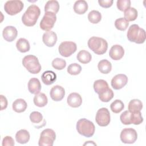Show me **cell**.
Instances as JSON below:
<instances>
[{
  "instance_id": "cell-1",
  "label": "cell",
  "mask_w": 146,
  "mask_h": 146,
  "mask_svg": "<svg viewBox=\"0 0 146 146\" xmlns=\"http://www.w3.org/2000/svg\"><path fill=\"white\" fill-rule=\"evenodd\" d=\"M40 14L39 7L35 5H31L22 17V23L26 26H33L36 24Z\"/></svg>"
},
{
  "instance_id": "cell-2",
  "label": "cell",
  "mask_w": 146,
  "mask_h": 146,
  "mask_svg": "<svg viewBox=\"0 0 146 146\" xmlns=\"http://www.w3.org/2000/svg\"><path fill=\"white\" fill-rule=\"evenodd\" d=\"M127 39L132 42L137 44L143 43L146 39L145 31L139 25L133 24L130 26L127 34Z\"/></svg>"
},
{
  "instance_id": "cell-3",
  "label": "cell",
  "mask_w": 146,
  "mask_h": 146,
  "mask_svg": "<svg viewBox=\"0 0 146 146\" xmlns=\"http://www.w3.org/2000/svg\"><path fill=\"white\" fill-rule=\"evenodd\" d=\"M87 44L90 49L98 55H103L107 50L108 43L103 38L92 36L89 39Z\"/></svg>"
},
{
  "instance_id": "cell-4",
  "label": "cell",
  "mask_w": 146,
  "mask_h": 146,
  "mask_svg": "<svg viewBox=\"0 0 146 146\" xmlns=\"http://www.w3.org/2000/svg\"><path fill=\"white\" fill-rule=\"evenodd\" d=\"M76 130L81 135L86 137H92L95 131V127L94 123L85 118L79 119L76 123Z\"/></svg>"
},
{
  "instance_id": "cell-5",
  "label": "cell",
  "mask_w": 146,
  "mask_h": 146,
  "mask_svg": "<svg viewBox=\"0 0 146 146\" xmlns=\"http://www.w3.org/2000/svg\"><path fill=\"white\" fill-rule=\"evenodd\" d=\"M22 64L31 74H36L41 70V65L36 56L33 55L25 56L22 59Z\"/></svg>"
},
{
  "instance_id": "cell-6",
  "label": "cell",
  "mask_w": 146,
  "mask_h": 146,
  "mask_svg": "<svg viewBox=\"0 0 146 146\" xmlns=\"http://www.w3.org/2000/svg\"><path fill=\"white\" fill-rule=\"evenodd\" d=\"M120 119L121 122L125 125L131 124L139 125L143 121V118L140 112L132 113L128 110L125 111L120 115Z\"/></svg>"
},
{
  "instance_id": "cell-7",
  "label": "cell",
  "mask_w": 146,
  "mask_h": 146,
  "mask_svg": "<svg viewBox=\"0 0 146 146\" xmlns=\"http://www.w3.org/2000/svg\"><path fill=\"white\" fill-rule=\"evenodd\" d=\"M56 139V134L54 130L50 128L44 129L40 135L38 141L39 146H52Z\"/></svg>"
},
{
  "instance_id": "cell-8",
  "label": "cell",
  "mask_w": 146,
  "mask_h": 146,
  "mask_svg": "<svg viewBox=\"0 0 146 146\" xmlns=\"http://www.w3.org/2000/svg\"><path fill=\"white\" fill-rule=\"evenodd\" d=\"M56 21L55 14L51 12H46L40 22V27L44 31H49L54 27Z\"/></svg>"
},
{
  "instance_id": "cell-9",
  "label": "cell",
  "mask_w": 146,
  "mask_h": 146,
  "mask_svg": "<svg viewBox=\"0 0 146 146\" xmlns=\"http://www.w3.org/2000/svg\"><path fill=\"white\" fill-rule=\"evenodd\" d=\"M23 6V3L20 0L8 1L4 5V9L9 15H14L20 13Z\"/></svg>"
},
{
  "instance_id": "cell-10",
  "label": "cell",
  "mask_w": 146,
  "mask_h": 146,
  "mask_svg": "<svg viewBox=\"0 0 146 146\" xmlns=\"http://www.w3.org/2000/svg\"><path fill=\"white\" fill-rule=\"evenodd\" d=\"M110 113L107 108L103 107L98 110L96 114L95 121L99 126L106 127L110 123Z\"/></svg>"
},
{
  "instance_id": "cell-11",
  "label": "cell",
  "mask_w": 146,
  "mask_h": 146,
  "mask_svg": "<svg viewBox=\"0 0 146 146\" xmlns=\"http://www.w3.org/2000/svg\"><path fill=\"white\" fill-rule=\"evenodd\" d=\"M77 49L76 44L71 41H64L62 42L59 47L58 50L59 54L64 57H68L74 54Z\"/></svg>"
},
{
  "instance_id": "cell-12",
  "label": "cell",
  "mask_w": 146,
  "mask_h": 146,
  "mask_svg": "<svg viewBox=\"0 0 146 146\" xmlns=\"http://www.w3.org/2000/svg\"><path fill=\"white\" fill-rule=\"evenodd\" d=\"M120 138L121 141L125 144H132L136 141L137 133L135 129L124 128L120 133Z\"/></svg>"
},
{
  "instance_id": "cell-13",
  "label": "cell",
  "mask_w": 146,
  "mask_h": 146,
  "mask_svg": "<svg viewBox=\"0 0 146 146\" xmlns=\"http://www.w3.org/2000/svg\"><path fill=\"white\" fill-rule=\"evenodd\" d=\"M128 82L127 76L122 74L115 75L111 80V86L115 90H120L123 88Z\"/></svg>"
},
{
  "instance_id": "cell-14",
  "label": "cell",
  "mask_w": 146,
  "mask_h": 146,
  "mask_svg": "<svg viewBox=\"0 0 146 146\" xmlns=\"http://www.w3.org/2000/svg\"><path fill=\"white\" fill-rule=\"evenodd\" d=\"M51 98L55 102L62 100L65 95L64 88L59 85L52 87L50 92Z\"/></svg>"
},
{
  "instance_id": "cell-15",
  "label": "cell",
  "mask_w": 146,
  "mask_h": 146,
  "mask_svg": "<svg viewBox=\"0 0 146 146\" xmlns=\"http://www.w3.org/2000/svg\"><path fill=\"white\" fill-rule=\"evenodd\" d=\"M2 35L5 40L11 42L16 39L18 35V31L15 27L7 26L3 30Z\"/></svg>"
},
{
  "instance_id": "cell-16",
  "label": "cell",
  "mask_w": 146,
  "mask_h": 146,
  "mask_svg": "<svg viewBox=\"0 0 146 146\" xmlns=\"http://www.w3.org/2000/svg\"><path fill=\"white\" fill-rule=\"evenodd\" d=\"M124 55L123 47L119 44H115L111 47L109 52L110 58L114 60L121 59Z\"/></svg>"
},
{
  "instance_id": "cell-17",
  "label": "cell",
  "mask_w": 146,
  "mask_h": 146,
  "mask_svg": "<svg viewBox=\"0 0 146 146\" xmlns=\"http://www.w3.org/2000/svg\"><path fill=\"white\" fill-rule=\"evenodd\" d=\"M42 40L44 44L47 47H53L57 41L56 34L52 31H47L43 34Z\"/></svg>"
},
{
  "instance_id": "cell-18",
  "label": "cell",
  "mask_w": 146,
  "mask_h": 146,
  "mask_svg": "<svg viewBox=\"0 0 146 146\" xmlns=\"http://www.w3.org/2000/svg\"><path fill=\"white\" fill-rule=\"evenodd\" d=\"M67 102L69 106L73 108H78L80 107L82 103V98L79 94L72 92L68 96Z\"/></svg>"
},
{
  "instance_id": "cell-19",
  "label": "cell",
  "mask_w": 146,
  "mask_h": 146,
  "mask_svg": "<svg viewBox=\"0 0 146 146\" xmlns=\"http://www.w3.org/2000/svg\"><path fill=\"white\" fill-rule=\"evenodd\" d=\"M29 91L33 94H37L41 90V84L39 80L35 78L30 79L28 82Z\"/></svg>"
},
{
  "instance_id": "cell-20",
  "label": "cell",
  "mask_w": 146,
  "mask_h": 146,
  "mask_svg": "<svg viewBox=\"0 0 146 146\" xmlns=\"http://www.w3.org/2000/svg\"><path fill=\"white\" fill-rule=\"evenodd\" d=\"M42 82L46 85H51L56 80V75L55 73L50 70L43 72L41 75Z\"/></svg>"
},
{
  "instance_id": "cell-21",
  "label": "cell",
  "mask_w": 146,
  "mask_h": 146,
  "mask_svg": "<svg viewBox=\"0 0 146 146\" xmlns=\"http://www.w3.org/2000/svg\"><path fill=\"white\" fill-rule=\"evenodd\" d=\"M109 88L107 82L103 79L95 80L94 83V89L98 95L102 94Z\"/></svg>"
},
{
  "instance_id": "cell-22",
  "label": "cell",
  "mask_w": 146,
  "mask_h": 146,
  "mask_svg": "<svg viewBox=\"0 0 146 146\" xmlns=\"http://www.w3.org/2000/svg\"><path fill=\"white\" fill-rule=\"evenodd\" d=\"M88 10V4L86 1H76L74 5V10L78 14H84Z\"/></svg>"
},
{
  "instance_id": "cell-23",
  "label": "cell",
  "mask_w": 146,
  "mask_h": 146,
  "mask_svg": "<svg viewBox=\"0 0 146 146\" xmlns=\"http://www.w3.org/2000/svg\"><path fill=\"white\" fill-rule=\"evenodd\" d=\"M30 133L26 129H20L15 134L16 141L22 144L27 143L30 140Z\"/></svg>"
},
{
  "instance_id": "cell-24",
  "label": "cell",
  "mask_w": 146,
  "mask_h": 146,
  "mask_svg": "<svg viewBox=\"0 0 146 146\" xmlns=\"http://www.w3.org/2000/svg\"><path fill=\"white\" fill-rule=\"evenodd\" d=\"M27 107V103L23 99H17L13 103L12 105L13 110L18 113L24 112Z\"/></svg>"
},
{
  "instance_id": "cell-25",
  "label": "cell",
  "mask_w": 146,
  "mask_h": 146,
  "mask_svg": "<svg viewBox=\"0 0 146 146\" xmlns=\"http://www.w3.org/2000/svg\"><path fill=\"white\" fill-rule=\"evenodd\" d=\"M34 104L39 107H43L47 105L48 99L44 93H38L36 94L33 99Z\"/></svg>"
},
{
  "instance_id": "cell-26",
  "label": "cell",
  "mask_w": 146,
  "mask_h": 146,
  "mask_svg": "<svg viewBox=\"0 0 146 146\" xmlns=\"http://www.w3.org/2000/svg\"><path fill=\"white\" fill-rule=\"evenodd\" d=\"M98 68L101 73L107 74L110 73L112 70V64L108 60L103 59L98 63Z\"/></svg>"
},
{
  "instance_id": "cell-27",
  "label": "cell",
  "mask_w": 146,
  "mask_h": 146,
  "mask_svg": "<svg viewBox=\"0 0 146 146\" xmlns=\"http://www.w3.org/2000/svg\"><path fill=\"white\" fill-rule=\"evenodd\" d=\"M16 47L17 50L21 52H26L30 50V46L29 41L25 38H19L17 43Z\"/></svg>"
},
{
  "instance_id": "cell-28",
  "label": "cell",
  "mask_w": 146,
  "mask_h": 146,
  "mask_svg": "<svg viewBox=\"0 0 146 146\" xmlns=\"http://www.w3.org/2000/svg\"><path fill=\"white\" fill-rule=\"evenodd\" d=\"M128 111L132 113L140 112L143 108V103L139 99H132L128 104Z\"/></svg>"
},
{
  "instance_id": "cell-29",
  "label": "cell",
  "mask_w": 146,
  "mask_h": 146,
  "mask_svg": "<svg viewBox=\"0 0 146 146\" xmlns=\"http://www.w3.org/2000/svg\"><path fill=\"white\" fill-rule=\"evenodd\" d=\"M59 9V4L57 1L51 0L46 2L44 6V11L51 12L54 14H56Z\"/></svg>"
},
{
  "instance_id": "cell-30",
  "label": "cell",
  "mask_w": 146,
  "mask_h": 146,
  "mask_svg": "<svg viewBox=\"0 0 146 146\" xmlns=\"http://www.w3.org/2000/svg\"><path fill=\"white\" fill-rule=\"evenodd\" d=\"M76 58L79 62L83 64H87L91 60L92 56L88 51L83 50L78 53Z\"/></svg>"
},
{
  "instance_id": "cell-31",
  "label": "cell",
  "mask_w": 146,
  "mask_h": 146,
  "mask_svg": "<svg viewBox=\"0 0 146 146\" xmlns=\"http://www.w3.org/2000/svg\"><path fill=\"white\" fill-rule=\"evenodd\" d=\"M124 19L127 21H133L137 17V11L134 7H129L124 11Z\"/></svg>"
},
{
  "instance_id": "cell-32",
  "label": "cell",
  "mask_w": 146,
  "mask_h": 146,
  "mask_svg": "<svg viewBox=\"0 0 146 146\" xmlns=\"http://www.w3.org/2000/svg\"><path fill=\"white\" fill-rule=\"evenodd\" d=\"M88 19L91 23L96 24L101 21L102 15L97 10H92L88 14Z\"/></svg>"
},
{
  "instance_id": "cell-33",
  "label": "cell",
  "mask_w": 146,
  "mask_h": 146,
  "mask_svg": "<svg viewBox=\"0 0 146 146\" xmlns=\"http://www.w3.org/2000/svg\"><path fill=\"white\" fill-rule=\"evenodd\" d=\"M110 108L113 113H118L124 109V105L121 100L116 99L111 104Z\"/></svg>"
},
{
  "instance_id": "cell-34",
  "label": "cell",
  "mask_w": 146,
  "mask_h": 146,
  "mask_svg": "<svg viewBox=\"0 0 146 146\" xmlns=\"http://www.w3.org/2000/svg\"><path fill=\"white\" fill-rule=\"evenodd\" d=\"M129 25V22H127L124 18H120L115 20V26L120 31H125Z\"/></svg>"
},
{
  "instance_id": "cell-35",
  "label": "cell",
  "mask_w": 146,
  "mask_h": 146,
  "mask_svg": "<svg viewBox=\"0 0 146 146\" xmlns=\"http://www.w3.org/2000/svg\"><path fill=\"white\" fill-rule=\"evenodd\" d=\"M113 92L111 88H108L101 94L99 95V99L103 102H108L113 97Z\"/></svg>"
},
{
  "instance_id": "cell-36",
  "label": "cell",
  "mask_w": 146,
  "mask_h": 146,
  "mask_svg": "<svg viewBox=\"0 0 146 146\" xmlns=\"http://www.w3.org/2000/svg\"><path fill=\"white\" fill-rule=\"evenodd\" d=\"M52 66L56 70H61L66 67V62L65 60L62 58H56L52 60Z\"/></svg>"
},
{
  "instance_id": "cell-37",
  "label": "cell",
  "mask_w": 146,
  "mask_h": 146,
  "mask_svg": "<svg viewBox=\"0 0 146 146\" xmlns=\"http://www.w3.org/2000/svg\"><path fill=\"white\" fill-rule=\"evenodd\" d=\"M82 71V67L78 63H74L70 64L67 68V72L72 75H76L80 74Z\"/></svg>"
},
{
  "instance_id": "cell-38",
  "label": "cell",
  "mask_w": 146,
  "mask_h": 146,
  "mask_svg": "<svg viewBox=\"0 0 146 146\" xmlns=\"http://www.w3.org/2000/svg\"><path fill=\"white\" fill-rule=\"evenodd\" d=\"M43 119L42 113L38 111H33L30 115V121L34 124H39Z\"/></svg>"
},
{
  "instance_id": "cell-39",
  "label": "cell",
  "mask_w": 146,
  "mask_h": 146,
  "mask_svg": "<svg viewBox=\"0 0 146 146\" xmlns=\"http://www.w3.org/2000/svg\"><path fill=\"white\" fill-rule=\"evenodd\" d=\"M117 9L121 11H124L131 6V1L129 0H117L116 2Z\"/></svg>"
},
{
  "instance_id": "cell-40",
  "label": "cell",
  "mask_w": 146,
  "mask_h": 146,
  "mask_svg": "<svg viewBox=\"0 0 146 146\" xmlns=\"http://www.w3.org/2000/svg\"><path fill=\"white\" fill-rule=\"evenodd\" d=\"M2 145L3 146H13L14 145V140L10 136H5L2 140Z\"/></svg>"
},
{
  "instance_id": "cell-41",
  "label": "cell",
  "mask_w": 146,
  "mask_h": 146,
  "mask_svg": "<svg viewBox=\"0 0 146 146\" xmlns=\"http://www.w3.org/2000/svg\"><path fill=\"white\" fill-rule=\"evenodd\" d=\"M113 2V0H99L98 3L99 5L104 8H108L112 5Z\"/></svg>"
},
{
  "instance_id": "cell-42",
  "label": "cell",
  "mask_w": 146,
  "mask_h": 146,
  "mask_svg": "<svg viewBox=\"0 0 146 146\" xmlns=\"http://www.w3.org/2000/svg\"><path fill=\"white\" fill-rule=\"evenodd\" d=\"M1 96V110H3L6 108L7 106V100L5 96L2 95Z\"/></svg>"
}]
</instances>
